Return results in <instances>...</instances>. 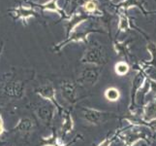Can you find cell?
Returning <instances> with one entry per match:
<instances>
[{
	"mask_svg": "<svg viewBox=\"0 0 156 146\" xmlns=\"http://www.w3.org/2000/svg\"><path fill=\"white\" fill-rule=\"evenodd\" d=\"M80 62L103 67L108 62V54L104 46L97 41H93L84 51L83 57L80 58Z\"/></svg>",
	"mask_w": 156,
	"mask_h": 146,
	"instance_id": "6da1fadb",
	"label": "cell"
},
{
	"mask_svg": "<svg viewBox=\"0 0 156 146\" xmlns=\"http://www.w3.org/2000/svg\"><path fill=\"white\" fill-rule=\"evenodd\" d=\"M133 69L137 71V74L134 76L132 83H131V88H130V100H129L128 104V109L131 113H134L137 106V95L139 92L142 90L143 86L144 85V82L147 80V70L144 69L141 63H136L133 66Z\"/></svg>",
	"mask_w": 156,
	"mask_h": 146,
	"instance_id": "7a4b0ae2",
	"label": "cell"
},
{
	"mask_svg": "<svg viewBox=\"0 0 156 146\" xmlns=\"http://www.w3.org/2000/svg\"><path fill=\"white\" fill-rule=\"evenodd\" d=\"M80 117L85 122L93 126L100 125V124H103L106 121L110 120V119H115L118 117L115 113L102 111L99 109H96V108L85 107V106H82L80 108Z\"/></svg>",
	"mask_w": 156,
	"mask_h": 146,
	"instance_id": "3957f363",
	"label": "cell"
},
{
	"mask_svg": "<svg viewBox=\"0 0 156 146\" xmlns=\"http://www.w3.org/2000/svg\"><path fill=\"white\" fill-rule=\"evenodd\" d=\"M1 92L6 96L20 99L25 94V82L19 79H15L13 76H5L1 87Z\"/></svg>",
	"mask_w": 156,
	"mask_h": 146,
	"instance_id": "277c9868",
	"label": "cell"
},
{
	"mask_svg": "<svg viewBox=\"0 0 156 146\" xmlns=\"http://www.w3.org/2000/svg\"><path fill=\"white\" fill-rule=\"evenodd\" d=\"M118 138L124 144V146H134L139 141L144 140L148 143V137L144 131H141V128L136 126H129L126 129H123L118 134Z\"/></svg>",
	"mask_w": 156,
	"mask_h": 146,
	"instance_id": "5b68a950",
	"label": "cell"
},
{
	"mask_svg": "<svg viewBox=\"0 0 156 146\" xmlns=\"http://www.w3.org/2000/svg\"><path fill=\"white\" fill-rule=\"evenodd\" d=\"M93 32H100V33H104L103 30H98V29H95V28H87L83 31H74L73 33L70 34L68 37H66L65 40L61 41L60 43L58 44H55V46L52 47V52L55 53H59L62 49L69 45L70 43H83V44H87V41H88V36L90 33H93Z\"/></svg>",
	"mask_w": 156,
	"mask_h": 146,
	"instance_id": "8992f818",
	"label": "cell"
},
{
	"mask_svg": "<svg viewBox=\"0 0 156 146\" xmlns=\"http://www.w3.org/2000/svg\"><path fill=\"white\" fill-rule=\"evenodd\" d=\"M103 67L90 66L84 67L82 71L79 73V76L77 79V83L79 86H95L98 82Z\"/></svg>",
	"mask_w": 156,
	"mask_h": 146,
	"instance_id": "52a82bcc",
	"label": "cell"
},
{
	"mask_svg": "<svg viewBox=\"0 0 156 146\" xmlns=\"http://www.w3.org/2000/svg\"><path fill=\"white\" fill-rule=\"evenodd\" d=\"M78 85L79 84L77 82L70 79L63 80L59 84V89H60L62 99L70 105H75L80 100Z\"/></svg>",
	"mask_w": 156,
	"mask_h": 146,
	"instance_id": "ba28073f",
	"label": "cell"
},
{
	"mask_svg": "<svg viewBox=\"0 0 156 146\" xmlns=\"http://www.w3.org/2000/svg\"><path fill=\"white\" fill-rule=\"evenodd\" d=\"M35 94L44 100L50 102V103H51L52 105H55L56 108V111L58 112V114L62 116L63 112L65 109H64V108L61 106V104L57 101L56 90L51 84H45V85L40 86L38 88H36Z\"/></svg>",
	"mask_w": 156,
	"mask_h": 146,
	"instance_id": "9c48e42d",
	"label": "cell"
},
{
	"mask_svg": "<svg viewBox=\"0 0 156 146\" xmlns=\"http://www.w3.org/2000/svg\"><path fill=\"white\" fill-rule=\"evenodd\" d=\"M56 108L50 102L44 104H38L34 108V112L37 118L47 127H51L55 117Z\"/></svg>",
	"mask_w": 156,
	"mask_h": 146,
	"instance_id": "30bf717a",
	"label": "cell"
},
{
	"mask_svg": "<svg viewBox=\"0 0 156 146\" xmlns=\"http://www.w3.org/2000/svg\"><path fill=\"white\" fill-rule=\"evenodd\" d=\"M8 13L15 21H21L23 25H27L28 20L37 16V12L33 8L24 5H19L17 7L11 8L8 10Z\"/></svg>",
	"mask_w": 156,
	"mask_h": 146,
	"instance_id": "8fae6325",
	"label": "cell"
},
{
	"mask_svg": "<svg viewBox=\"0 0 156 146\" xmlns=\"http://www.w3.org/2000/svg\"><path fill=\"white\" fill-rule=\"evenodd\" d=\"M89 19V15L87 14H83L80 12H77L72 14L71 17L66 21V37H68L74 31H76L79 26L84 21H87Z\"/></svg>",
	"mask_w": 156,
	"mask_h": 146,
	"instance_id": "7c38bea8",
	"label": "cell"
},
{
	"mask_svg": "<svg viewBox=\"0 0 156 146\" xmlns=\"http://www.w3.org/2000/svg\"><path fill=\"white\" fill-rule=\"evenodd\" d=\"M62 118H63V120H62V124L60 127V136L63 138L74 131L75 122H74L71 111L67 109L64 110L62 114Z\"/></svg>",
	"mask_w": 156,
	"mask_h": 146,
	"instance_id": "4fadbf2b",
	"label": "cell"
},
{
	"mask_svg": "<svg viewBox=\"0 0 156 146\" xmlns=\"http://www.w3.org/2000/svg\"><path fill=\"white\" fill-rule=\"evenodd\" d=\"M34 129V122L29 117H23L20 118L13 128V131L17 132L21 134L30 133Z\"/></svg>",
	"mask_w": 156,
	"mask_h": 146,
	"instance_id": "5bb4252c",
	"label": "cell"
},
{
	"mask_svg": "<svg viewBox=\"0 0 156 146\" xmlns=\"http://www.w3.org/2000/svg\"><path fill=\"white\" fill-rule=\"evenodd\" d=\"M116 6H117V10H122V11H124V12H127V11L132 7H138L142 11V13L144 15L152 13L144 8V2L142 1V0H123L120 3H118Z\"/></svg>",
	"mask_w": 156,
	"mask_h": 146,
	"instance_id": "9a60e30c",
	"label": "cell"
},
{
	"mask_svg": "<svg viewBox=\"0 0 156 146\" xmlns=\"http://www.w3.org/2000/svg\"><path fill=\"white\" fill-rule=\"evenodd\" d=\"M41 140L40 146H62L64 144L63 138L55 129H52L49 137H42Z\"/></svg>",
	"mask_w": 156,
	"mask_h": 146,
	"instance_id": "2e32d148",
	"label": "cell"
},
{
	"mask_svg": "<svg viewBox=\"0 0 156 146\" xmlns=\"http://www.w3.org/2000/svg\"><path fill=\"white\" fill-rule=\"evenodd\" d=\"M118 17H119V21H118V24H117V35L120 33V32H125L129 29H133V24L130 20V18L128 17L126 12L122 10H118Z\"/></svg>",
	"mask_w": 156,
	"mask_h": 146,
	"instance_id": "e0dca14e",
	"label": "cell"
},
{
	"mask_svg": "<svg viewBox=\"0 0 156 146\" xmlns=\"http://www.w3.org/2000/svg\"><path fill=\"white\" fill-rule=\"evenodd\" d=\"M130 43L131 41H115L114 42V49L115 52L116 53L117 56L123 57L126 59H129L131 57V53H130Z\"/></svg>",
	"mask_w": 156,
	"mask_h": 146,
	"instance_id": "ac0fdd59",
	"label": "cell"
},
{
	"mask_svg": "<svg viewBox=\"0 0 156 146\" xmlns=\"http://www.w3.org/2000/svg\"><path fill=\"white\" fill-rule=\"evenodd\" d=\"M147 50L150 54L151 58H150L148 62H144L141 63V66L146 70H147L148 67L156 68V43L153 41H148L147 44Z\"/></svg>",
	"mask_w": 156,
	"mask_h": 146,
	"instance_id": "d6986e66",
	"label": "cell"
},
{
	"mask_svg": "<svg viewBox=\"0 0 156 146\" xmlns=\"http://www.w3.org/2000/svg\"><path fill=\"white\" fill-rule=\"evenodd\" d=\"M36 6H38L43 11H50V12H55L56 14L62 16V14H61L62 8L59 6L58 0H49V1L45 2L44 4H37Z\"/></svg>",
	"mask_w": 156,
	"mask_h": 146,
	"instance_id": "ffe728a7",
	"label": "cell"
},
{
	"mask_svg": "<svg viewBox=\"0 0 156 146\" xmlns=\"http://www.w3.org/2000/svg\"><path fill=\"white\" fill-rule=\"evenodd\" d=\"M120 91L115 87H110L105 90L104 92V96L107 100L112 101V102H115L117 100H119L120 99Z\"/></svg>",
	"mask_w": 156,
	"mask_h": 146,
	"instance_id": "44dd1931",
	"label": "cell"
},
{
	"mask_svg": "<svg viewBox=\"0 0 156 146\" xmlns=\"http://www.w3.org/2000/svg\"><path fill=\"white\" fill-rule=\"evenodd\" d=\"M129 70H130V66L127 62H118L115 66V72L118 76H125Z\"/></svg>",
	"mask_w": 156,
	"mask_h": 146,
	"instance_id": "7402d4cb",
	"label": "cell"
},
{
	"mask_svg": "<svg viewBox=\"0 0 156 146\" xmlns=\"http://www.w3.org/2000/svg\"><path fill=\"white\" fill-rule=\"evenodd\" d=\"M119 133H120V129H116L115 133H112V134H110V136L106 137L97 146H111L112 144V142L118 138V134H119Z\"/></svg>",
	"mask_w": 156,
	"mask_h": 146,
	"instance_id": "603a6c76",
	"label": "cell"
},
{
	"mask_svg": "<svg viewBox=\"0 0 156 146\" xmlns=\"http://www.w3.org/2000/svg\"><path fill=\"white\" fill-rule=\"evenodd\" d=\"M83 9L87 15H94L98 11V6H97V3H96L95 1L90 0V1L87 2L83 5Z\"/></svg>",
	"mask_w": 156,
	"mask_h": 146,
	"instance_id": "cb8c5ba5",
	"label": "cell"
},
{
	"mask_svg": "<svg viewBox=\"0 0 156 146\" xmlns=\"http://www.w3.org/2000/svg\"><path fill=\"white\" fill-rule=\"evenodd\" d=\"M6 128H5V123H4V119L3 116L0 112V137H2L3 134L6 133Z\"/></svg>",
	"mask_w": 156,
	"mask_h": 146,
	"instance_id": "d4e9b609",
	"label": "cell"
},
{
	"mask_svg": "<svg viewBox=\"0 0 156 146\" xmlns=\"http://www.w3.org/2000/svg\"><path fill=\"white\" fill-rule=\"evenodd\" d=\"M148 143L150 146H156V131L151 132V134L148 137Z\"/></svg>",
	"mask_w": 156,
	"mask_h": 146,
	"instance_id": "484cf974",
	"label": "cell"
},
{
	"mask_svg": "<svg viewBox=\"0 0 156 146\" xmlns=\"http://www.w3.org/2000/svg\"><path fill=\"white\" fill-rule=\"evenodd\" d=\"M82 137H83V136H82V134H77V136L76 137H75L72 140H71V141H69V142H67V143H65V142H64V144L62 145V146H72L74 143H76L77 141H78V140H80V139H82Z\"/></svg>",
	"mask_w": 156,
	"mask_h": 146,
	"instance_id": "4316f807",
	"label": "cell"
},
{
	"mask_svg": "<svg viewBox=\"0 0 156 146\" xmlns=\"http://www.w3.org/2000/svg\"><path fill=\"white\" fill-rule=\"evenodd\" d=\"M88 1H90V0H77V3L79 4V5H83L87 3V2H88Z\"/></svg>",
	"mask_w": 156,
	"mask_h": 146,
	"instance_id": "83f0119b",
	"label": "cell"
},
{
	"mask_svg": "<svg viewBox=\"0 0 156 146\" xmlns=\"http://www.w3.org/2000/svg\"><path fill=\"white\" fill-rule=\"evenodd\" d=\"M3 48H4V46H3V43H1V44H0V58H1V55H2Z\"/></svg>",
	"mask_w": 156,
	"mask_h": 146,
	"instance_id": "f1b7e54d",
	"label": "cell"
},
{
	"mask_svg": "<svg viewBox=\"0 0 156 146\" xmlns=\"http://www.w3.org/2000/svg\"><path fill=\"white\" fill-rule=\"evenodd\" d=\"M26 1H29V2H32V4H33L35 1H38V0H26Z\"/></svg>",
	"mask_w": 156,
	"mask_h": 146,
	"instance_id": "f546056e",
	"label": "cell"
}]
</instances>
